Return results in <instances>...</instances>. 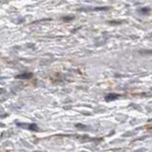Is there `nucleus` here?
Wrapping results in <instances>:
<instances>
[{
  "label": "nucleus",
  "instance_id": "f03ea898",
  "mask_svg": "<svg viewBox=\"0 0 152 152\" xmlns=\"http://www.w3.org/2000/svg\"><path fill=\"white\" fill-rule=\"evenodd\" d=\"M139 12H142V14H146V12H150V9H148V8H144V9H142V10H139Z\"/></svg>",
  "mask_w": 152,
  "mask_h": 152
},
{
  "label": "nucleus",
  "instance_id": "f257e3e1",
  "mask_svg": "<svg viewBox=\"0 0 152 152\" xmlns=\"http://www.w3.org/2000/svg\"><path fill=\"white\" fill-rule=\"evenodd\" d=\"M120 97V95L118 94H115V93H112V94H108L107 96L105 97V99L108 102H110V101H115L116 99H118Z\"/></svg>",
  "mask_w": 152,
  "mask_h": 152
}]
</instances>
